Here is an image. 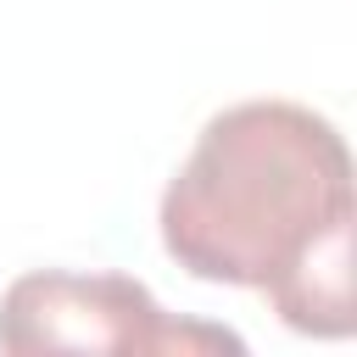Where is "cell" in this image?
<instances>
[{
  "mask_svg": "<svg viewBox=\"0 0 357 357\" xmlns=\"http://www.w3.org/2000/svg\"><path fill=\"white\" fill-rule=\"evenodd\" d=\"M0 351H123V357H240L245 340L206 318H173L128 273L39 268L0 296Z\"/></svg>",
  "mask_w": 357,
  "mask_h": 357,
  "instance_id": "2",
  "label": "cell"
},
{
  "mask_svg": "<svg viewBox=\"0 0 357 357\" xmlns=\"http://www.w3.org/2000/svg\"><path fill=\"white\" fill-rule=\"evenodd\" d=\"M162 245L206 284L268 296L284 329L351 335V151L296 100H240L206 117L162 190Z\"/></svg>",
  "mask_w": 357,
  "mask_h": 357,
  "instance_id": "1",
  "label": "cell"
}]
</instances>
